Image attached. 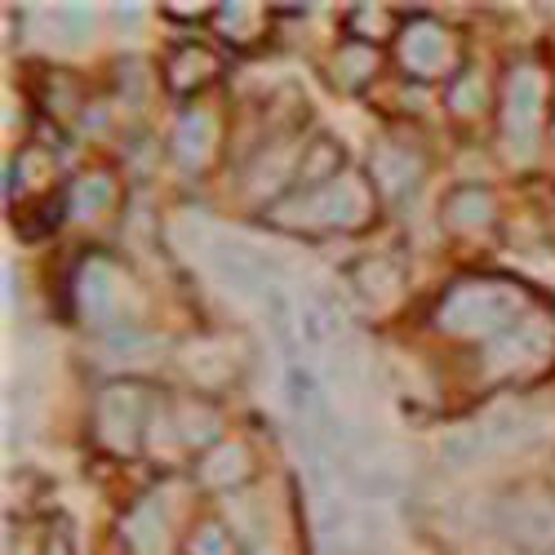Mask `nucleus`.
I'll return each mask as SVG.
<instances>
[{"mask_svg":"<svg viewBox=\"0 0 555 555\" xmlns=\"http://www.w3.org/2000/svg\"><path fill=\"white\" fill-rule=\"evenodd\" d=\"M214 14H218L222 36L236 40V44L254 40V31H258V23H262V10H258V5H222V10H214Z\"/></svg>","mask_w":555,"mask_h":555,"instance_id":"cd10ccee","label":"nucleus"},{"mask_svg":"<svg viewBox=\"0 0 555 555\" xmlns=\"http://www.w3.org/2000/svg\"><path fill=\"white\" fill-rule=\"evenodd\" d=\"M40 555H72V542H67V538L59 533V538H50V546H44Z\"/></svg>","mask_w":555,"mask_h":555,"instance_id":"c9c22d12","label":"nucleus"},{"mask_svg":"<svg viewBox=\"0 0 555 555\" xmlns=\"http://www.w3.org/2000/svg\"><path fill=\"white\" fill-rule=\"evenodd\" d=\"M493 555H506V551H493Z\"/></svg>","mask_w":555,"mask_h":555,"instance_id":"e433bc0d","label":"nucleus"},{"mask_svg":"<svg viewBox=\"0 0 555 555\" xmlns=\"http://www.w3.org/2000/svg\"><path fill=\"white\" fill-rule=\"evenodd\" d=\"M271 325H275V334H281L285 347H294V315H289L285 294H275V289H271Z\"/></svg>","mask_w":555,"mask_h":555,"instance_id":"473e14b6","label":"nucleus"},{"mask_svg":"<svg viewBox=\"0 0 555 555\" xmlns=\"http://www.w3.org/2000/svg\"><path fill=\"white\" fill-rule=\"evenodd\" d=\"M374 218V182L364 173H343L334 178L330 188L320 192H294L289 201H281L271 209L275 227H289V231H356Z\"/></svg>","mask_w":555,"mask_h":555,"instance_id":"f03ea898","label":"nucleus"},{"mask_svg":"<svg viewBox=\"0 0 555 555\" xmlns=\"http://www.w3.org/2000/svg\"><path fill=\"white\" fill-rule=\"evenodd\" d=\"M112 205H116V182L107 173H89L72 188V214H80V218H99Z\"/></svg>","mask_w":555,"mask_h":555,"instance_id":"4be33fe9","label":"nucleus"},{"mask_svg":"<svg viewBox=\"0 0 555 555\" xmlns=\"http://www.w3.org/2000/svg\"><path fill=\"white\" fill-rule=\"evenodd\" d=\"M542 116H546V76L533 63H520L506 72L502 85V133H506V152L529 160L542 133Z\"/></svg>","mask_w":555,"mask_h":555,"instance_id":"20e7f679","label":"nucleus"},{"mask_svg":"<svg viewBox=\"0 0 555 555\" xmlns=\"http://www.w3.org/2000/svg\"><path fill=\"white\" fill-rule=\"evenodd\" d=\"M182 364H188V374L201 387H218V383H227L231 374H236V364H231V356L218 343H192L188 351H182Z\"/></svg>","mask_w":555,"mask_h":555,"instance_id":"aec40b11","label":"nucleus"},{"mask_svg":"<svg viewBox=\"0 0 555 555\" xmlns=\"http://www.w3.org/2000/svg\"><path fill=\"white\" fill-rule=\"evenodd\" d=\"M254 476V457L245 444H218L196 462V485L209 493H231Z\"/></svg>","mask_w":555,"mask_h":555,"instance_id":"9b49d317","label":"nucleus"},{"mask_svg":"<svg viewBox=\"0 0 555 555\" xmlns=\"http://www.w3.org/2000/svg\"><path fill=\"white\" fill-rule=\"evenodd\" d=\"M59 18H63L67 40H72V44H80V40L89 36V27H94V10H89V5H63V10H59Z\"/></svg>","mask_w":555,"mask_h":555,"instance_id":"2f4dec72","label":"nucleus"},{"mask_svg":"<svg viewBox=\"0 0 555 555\" xmlns=\"http://www.w3.org/2000/svg\"><path fill=\"white\" fill-rule=\"evenodd\" d=\"M298 320H302V334H307V343H311V347H325V343L343 330V311L334 307V298H330V294H315V298L302 307V315H298Z\"/></svg>","mask_w":555,"mask_h":555,"instance_id":"412c9836","label":"nucleus"},{"mask_svg":"<svg viewBox=\"0 0 555 555\" xmlns=\"http://www.w3.org/2000/svg\"><path fill=\"white\" fill-rule=\"evenodd\" d=\"M351 285L360 289V298H369L374 307H387L404 289V267L396 258H369V262L351 267Z\"/></svg>","mask_w":555,"mask_h":555,"instance_id":"dca6fc26","label":"nucleus"},{"mask_svg":"<svg viewBox=\"0 0 555 555\" xmlns=\"http://www.w3.org/2000/svg\"><path fill=\"white\" fill-rule=\"evenodd\" d=\"M374 67H378V59H374V44H360V40H351V44H343L338 59H334V80H338L343 89H360L369 76H374Z\"/></svg>","mask_w":555,"mask_h":555,"instance_id":"5701e85b","label":"nucleus"},{"mask_svg":"<svg viewBox=\"0 0 555 555\" xmlns=\"http://www.w3.org/2000/svg\"><path fill=\"white\" fill-rule=\"evenodd\" d=\"M444 222H449L453 231H480V227H489V222H493V196L480 192V188L453 192L449 205H444Z\"/></svg>","mask_w":555,"mask_h":555,"instance_id":"a211bd4d","label":"nucleus"},{"mask_svg":"<svg viewBox=\"0 0 555 555\" xmlns=\"http://www.w3.org/2000/svg\"><path fill=\"white\" fill-rule=\"evenodd\" d=\"M116 298H120V285H116V267L107 258H89L76 275V307L89 325H107L116 315Z\"/></svg>","mask_w":555,"mask_h":555,"instance_id":"9d476101","label":"nucleus"},{"mask_svg":"<svg viewBox=\"0 0 555 555\" xmlns=\"http://www.w3.org/2000/svg\"><path fill=\"white\" fill-rule=\"evenodd\" d=\"M449 103H453V112H476V107L485 103L480 76H457V80L449 85Z\"/></svg>","mask_w":555,"mask_h":555,"instance_id":"c756f323","label":"nucleus"},{"mask_svg":"<svg viewBox=\"0 0 555 555\" xmlns=\"http://www.w3.org/2000/svg\"><path fill=\"white\" fill-rule=\"evenodd\" d=\"M222 63L214 50H205V44H182V50L169 54L165 63V80L173 94H196V89H205L209 80H218Z\"/></svg>","mask_w":555,"mask_h":555,"instance_id":"f8f14e48","label":"nucleus"},{"mask_svg":"<svg viewBox=\"0 0 555 555\" xmlns=\"http://www.w3.org/2000/svg\"><path fill=\"white\" fill-rule=\"evenodd\" d=\"M285 396H289V409L298 413V418L325 413V400H320V391H315V378L298 364H289V374H285Z\"/></svg>","mask_w":555,"mask_h":555,"instance_id":"a878e982","label":"nucleus"},{"mask_svg":"<svg viewBox=\"0 0 555 555\" xmlns=\"http://www.w3.org/2000/svg\"><path fill=\"white\" fill-rule=\"evenodd\" d=\"M369 173H374V188H378V192H387V196H404L413 182H418L423 160L413 156L409 147L383 143V147L374 152V165H369Z\"/></svg>","mask_w":555,"mask_h":555,"instance_id":"4468645a","label":"nucleus"},{"mask_svg":"<svg viewBox=\"0 0 555 555\" xmlns=\"http://www.w3.org/2000/svg\"><path fill=\"white\" fill-rule=\"evenodd\" d=\"M214 147V116L209 112H188L173 129V156L182 165H205Z\"/></svg>","mask_w":555,"mask_h":555,"instance_id":"f3484780","label":"nucleus"},{"mask_svg":"<svg viewBox=\"0 0 555 555\" xmlns=\"http://www.w3.org/2000/svg\"><path fill=\"white\" fill-rule=\"evenodd\" d=\"M343 147L334 143V138H311V143L302 147L298 156V173H294V188L298 192H320L330 188L334 178H343Z\"/></svg>","mask_w":555,"mask_h":555,"instance_id":"ddd939ff","label":"nucleus"},{"mask_svg":"<svg viewBox=\"0 0 555 555\" xmlns=\"http://www.w3.org/2000/svg\"><path fill=\"white\" fill-rule=\"evenodd\" d=\"M347 31H351L360 44H378L383 36H391V10H387V5H360V10H351Z\"/></svg>","mask_w":555,"mask_h":555,"instance_id":"bb28decb","label":"nucleus"},{"mask_svg":"<svg viewBox=\"0 0 555 555\" xmlns=\"http://www.w3.org/2000/svg\"><path fill=\"white\" fill-rule=\"evenodd\" d=\"M493 520L525 551H555V498L551 493H506L498 502Z\"/></svg>","mask_w":555,"mask_h":555,"instance_id":"423d86ee","label":"nucleus"},{"mask_svg":"<svg viewBox=\"0 0 555 555\" xmlns=\"http://www.w3.org/2000/svg\"><path fill=\"white\" fill-rule=\"evenodd\" d=\"M551 480H555V476H551Z\"/></svg>","mask_w":555,"mask_h":555,"instance_id":"58836bf2","label":"nucleus"},{"mask_svg":"<svg viewBox=\"0 0 555 555\" xmlns=\"http://www.w3.org/2000/svg\"><path fill=\"white\" fill-rule=\"evenodd\" d=\"M112 14H116V23H120V27H133L138 18H143V10H138V5H116Z\"/></svg>","mask_w":555,"mask_h":555,"instance_id":"f704fd0d","label":"nucleus"},{"mask_svg":"<svg viewBox=\"0 0 555 555\" xmlns=\"http://www.w3.org/2000/svg\"><path fill=\"white\" fill-rule=\"evenodd\" d=\"M334 378L347 387V391H356L360 387V378H364V356L356 351V347H347V351H334Z\"/></svg>","mask_w":555,"mask_h":555,"instance_id":"7c9ffc66","label":"nucleus"},{"mask_svg":"<svg viewBox=\"0 0 555 555\" xmlns=\"http://www.w3.org/2000/svg\"><path fill=\"white\" fill-rule=\"evenodd\" d=\"M338 462H343L347 485H351L360 498H391V493H400L404 472H400V462H396V457H374L369 449L347 444Z\"/></svg>","mask_w":555,"mask_h":555,"instance_id":"1a4fd4ad","label":"nucleus"},{"mask_svg":"<svg viewBox=\"0 0 555 555\" xmlns=\"http://www.w3.org/2000/svg\"><path fill=\"white\" fill-rule=\"evenodd\" d=\"M147 409L152 396L138 383H112L99 391V409H94V431L112 453H133L147 427Z\"/></svg>","mask_w":555,"mask_h":555,"instance_id":"39448f33","label":"nucleus"},{"mask_svg":"<svg viewBox=\"0 0 555 555\" xmlns=\"http://www.w3.org/2000/svg\"><path fill=\"white\" fill-rule=\"evenodd\" d=\"M542 436H546V423L538 418V413H525V409H498L485 423L489 449H529Z\"/></svg>","mask_w":555,"mask_h":555,"instance_id":"2eb2a0df","label":"nucleus"},{"mask_svg":"<svg viewBox=\"0 0 555 555\" xmlns=\"http://www.w3.org/2000/svg\"><path fill=\"white\" fill-rule=\"evenodd\" d=\"M533 311V298L502 275H472L457 281L440 302H436V325L453 338H502L506 330Z\"/></svg>","mask_w":555,"mask_h":555,"instance_id":"f257e3e1","label":"nucleus"},{"mask_svg":"<svg viewBox=\"0 0 555 555\" xmlns=\"http://www.w3.org/2000/svg\"><path fill=\"white\" fill-rule=\"evenodd\" d=\"M218 431V409L205 400H178L173 404V436L178 444H205Z\"/></svg>","mask_w":555,"mask_h":555,"instance_id":"6ab92c4d","label":"nucleus"},{"mask_svg":"<svg viewBox=\"0 0 555 555\" xmlns=\"http://www.w3.org/2000/svg\"><path fill=\"white\" fill-rule=\"evenodd\" d=\"M209 267L214 275L227 285V289H236L241 298H271V262L249 249L245 241H214L209 245Z\"/></svg>","mask_w":555,"mask_h":555,"instance_id":"0eeeda50","label":"nucleus"},{"mask_svg":"<svg viewBox=\"0 0 555 555\" xmlns=\"http://www.w3.org/2000/svg\"><path fill=\"white\" fill-rule=\"evenodd\" d=\"M400 63L409 76L431 80L453 63V36L444 27H436L431 18H418L400 31Z\"/></svg>","mask_w":555,"mask_h":555,"instance_id":"6e6552de","label":"nucleus"},{"mask_svg":"<svg viewBox=\"0 0 555 555\" xmlns=\"http://www.w3.org/2000/svg\"><path fill=\"white\" fill-rule=\"evenodd\" d=\"M551 555H555V551H551Z\"/></svg>","mask_w":555,"mask_h":555,"instance_id":"4c0bfd02","label":"nucleus"},{"mask_svg":"<svg viewBox=\"0 0 555 555\" xmlns=\"http://www.w3.org/2000/svg\"><path fill=\"white\" fill-rule=\"evenodd\" d=\"M489 374L502 383H533L555 364V315L533 307L525 320H516L502 338L489 343Z\"/></svg>","mask_w":555,"mask_h":555,"instance_id":"7ed1b4c3","label":"nucleus"},{"mask_svg":"<svg viewBox=\"0 0 555 555\" xmlns=\"http://www.w3.org/2000/svg\"><path fill=\"white\" fill-rule=\"evenodd\" d=\"M485 453H489L485 427L453 431V436H444V444H440V462H444V467H453V472H467V467H476V462H480Z\"/></svg>","mask_w":555,"mask_h":555,"instance_id":"b1692460","label":"nucleus"},{"mask_svg":"<svg viewBox=\"0 0 555 555\" xmlns=\"http://www.w3.org/2000/svg\"><path fill=\"white\" fill-rule=\"evenodd\" d=\"M125 542L138 551V555H156L165 546V525L156 520L152 506H138V512L125 520Z\"/></svg>","mask_w":555,"mask_h":555,"instance_id":"393cba45","label":"nucleus"},{"mask_svg":"<svg viewBox=\"0 0 555 555\" xmlns=\"http://www.w3.org/2000/svg\"><path fill=\"white\" fill-rule=\"evenodd\" d=\"M165 14L169 18H201V14H209L205 5H165Z\"/></svg>","mask_w":555,"mask_h":555,"instance_id":"72a5a7b5","label":"nucleus"},{"mask_svg":"<svg viewBox=\"0 0 555 555\" xmlns=\"http://www.w3.org/2000/svg\"><path fill=\"white\" fill-rule=\"evenodd\" d=\"M188 555H231V533L218 525V520H205L188 533V546H182Z\"/></svg>","mask_w":555,"mask_h":555,"instance_id":"c85d7f7f","label":"nucleus"}]
</instances>
